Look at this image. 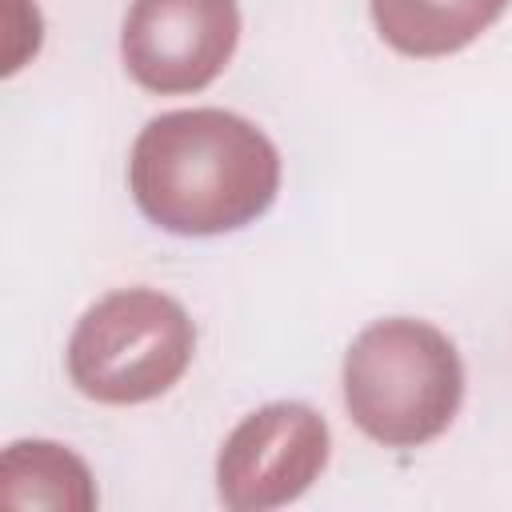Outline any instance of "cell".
Instances as JSON below:
<instances>
[{"instance_id":"cell-1","label":"cell","mask_w":512,"mask_h":512,"mask_svg":"<svg viewBox=\"0 0 512 512\" xmlns=\"http://www.w3.org/2000/svg\"><path fill=\"white\" fill-rule=\"evenodd\" d=\"M136 208L176 236H220L264 216L280 192V152L244 116L176 108L152 116L128 156Z\"/></svg>"},{"instance_id":"cell-7","label":"cell","mask_w":512,"mask_h":512,"mask_svg":"<svg viewBox=\"0 0 512 512\" xmlns=\"http://www.w3.org/2000/svg\"><path fill=\"white\" fill-rule=\"evenodd\" d=\"M0 504L4 508H96L88 464L52 440H16L0 460Z\"/></svg>"},{"instance_id":"cell-6","label":"cell","mask_w":512,"mask_h":512,"mask_svg":"<svg viewBox=\"0 0 512 512\" xmlns=\"http://www.w3.org/2000/svg\"><path fill=\"white\" fill-rule=\"evenodd\" d=\"M508 4L512 0H372V20L380 40L400 56L436 60L468 48Z\"/></svg>"},{"instance_id":"cell-4","label":"cell","mask_w":512,"mask_h":512,"mask_svg":"<svg viewBox=\"0 0 512 512\" xmlns=\"http://www.w3.org/2000/svg\"><path fill=\"white\" fill-rule=\"evenodd\" d=\"M328 448V424L316 408L296 400L264 404L228 432L216 456V492L232 512L292 504L324 472Z\"/></svg>"},{"instance_id":"cell-2","label":"cell","mask_w":512,"mask_h":512,"mask_svg":"<svg viewBox=\"0 0 512 512\" xmlns=\"http://www.w3.org/2000/svg\"><path fill=\"white\" fill-rule=\"evenodd\" d=\"M464 364L456 344L412 316L368 324L344 356V404L352 424L384 448H420L460 412Z\"/></svg>"},{"instance_id":"cell-5","label":"cell","mask_w":512,"mask_h":512,"mask_svg":"<svg viewBox=\"0 0 512 512\" xmlns=\"http://www.w3.org/2000/svg\"><path fill=\"white\" fill-rule=\"evenodd\" d=\"M240 40L236 0H132L120 32L128 76L156 96L208 88Z\"/></svg>"},{"instance_id":"cell-3","label":"cell","mask_w":512,"mask_h":512,"mask_svg":"<svg viewBox=\"0 0 512 512\" xmlns=\"http://www.w3.org/2000/svg\"><path fill=\"white\" fill-rule=\"evenodd\" d=\"M196 328L180 300L156 288H116L72 328L68 376L96 404L164 396L192 364Z\"/></svg>"}]
</instances>
